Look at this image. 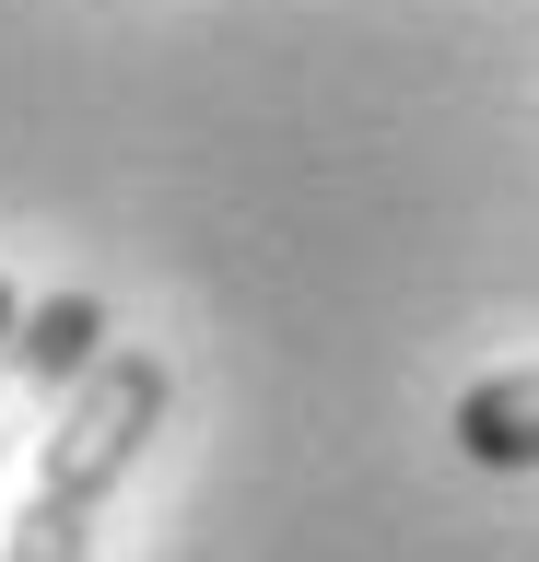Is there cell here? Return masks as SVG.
<instances>
[{
    "label": "cell",
    "instance_id": "3",
    "mask_svg": "<svg viewBox=\"0 0 539 562\" xmlns=\"http://www.w3.org/2000/svg\"><path fill=\"white\" fill-rule=\"evenodd\" d=\"M458 457H481V469H539V363L458 386Z\"/></svg>",
    "mask_w": 539,
    "mask_h": 562
},
{
    "label": "cell",
    "instance_id": "4",
    "mask_svg": "<svg viewBox=\"0 0 539 562\" xmlns=\"http://www.w3.org/2000/svg\"><path fill=\"white\" fill-rule=\"evenodd\" d=\"M12 328H24V293H12V281H0V340H12Z\"/></svg>",
    "mask_w": 539,
    "mask_h": 562
},
{
    "label": "cell",
    "instance_id": "1",
    "mask_svg": "<svg viewBox=\"0 0 539 562\" xmlns=\"http://www.w3.org/2000/svg\"><path fill=\"white\" fill-rule=\"evenodd\" d=\"M165 398H177L165 351H106L59 398V422L36 434V481H24V516H12L0 562H94V516L117 504V481L165 434Z\"/></svg>",
    "mask_w": 539,
    "mask_h": 562
},
{
    "label": "cell",
    "instance_id": "2",
    "mask_svg": "<svg viewBox=\"0 0 539 562\" xmlns=\"http://www.w3.org/2000/svg\"><path fill=\"white\" fill-rule=\"evenodd\" d=\"M106 305L94 293H47V305H24V328L0 340V457L36 446L47 422H59V398H71L94 363H106Z\"/></svg>",
    "mask_w": 539,
    "mask_h": 562
}]
</instances>
